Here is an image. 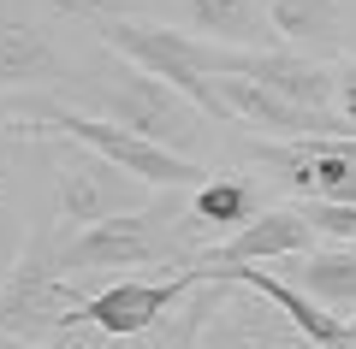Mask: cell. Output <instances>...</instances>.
<instances>
[{
    "label": "cell",
    "instance_id": "1",
    "mask_svg": "<svg viewBox=\"0 0 356 349\" xmlns=\"http://www.w3.org/2000/svg\"><path fill=\"white\" fill-rule=\"evenodd\" d=\"M13 125L24 130V137H72L77 148L102 154L107 166L131 172L137 184H149V189H166V196H178V189L196 196V189L208 184L196 160L161 148V142L137 137V130H125V125H113V119H102V112H77V107H65V101H30V107H18Z\"/></svg>",
    "mask_w": 356,
    "mask_h": 349
},
{
    "label": "cell",
    "instance_id": "2",
    "mask_svg": "<svg viewBox=\"0 0 356 349\" xmlns=\"http://www.w3.org/2000/svg\"><path fill=\"white\" fill-rule=\"evenodd\" d=\"M60 225L36 219L30 225L24 249H18L13 273L0 278V337H18V343H48L54 332L77 325V296L72 284L60 278Z\"/></svg>",
    "mask_w": 356,
    "mask_h": 349
},
{
    "label": "cell",
    "instance_id": "3",
    "mask_svg": "<svg viewBox=\"0 0 356 349\" xmlns=\"http://www.w3.org/2000/svg\"><path fill=\"white\" fill-rule=\"evenodd\" d=\"M89 24L102 30V42H107V48H113L125 65H137V71L161 77L166 89H178V95H184V101H191V107L208 119V125L238 130V119H232V107L220 101L214 77L202 71V42L178 36V30H166V24L125 18V12H89Z\"/></svg>",
    "mask_w": 356,
    "mask_h": 349
},
{
    "label": "cell",
    "instance_id": "4",
    "mask_svg": "<svg viewBox=\"0 0 356 349\" xmlns=\"http://www.w3.org/2000/svg\"><path fill=\"white\" fill-rule=\"evenodd\" d=\"M149 207V184H137L131 172L107 166L89 148H60V196H54V225L60 231H89L107 225L119 213H143Z\"/></svg>",
    "mask_w": 356,
    "mask_h": 349
},
{
    "label": "cell",
    "instance_id": "5",
    "mask_svg": "<svg viewBox=\"0 0 356 349\" xmlns=\"http://www.w3.org/2000/svg\"><path fill=\"white\" fill-rule=\"evenodd\" d=\"M102 119H113V125H125L137 137L161 142V148L184 154V160H191V142L202 130L191 101L178 95V89H166L161 77L137 71V65H113V83L102 89Z\"/></svg>",
    "mask_w": 356,
    "mask_h": 349
},
{
    "label": "cell",
    "instance_id": "6",
    "mask_svg": "<svg viewBox=\"0 0 356 349\" xmlns=\"http://www.w3.org/2000/svg\"><path fill=\"white\" fill-rule=\"evenodd\" d=\"M191 290H208L196 266L191 273H172V278H119V284L83 296L77 320H89L107 337H137V332H154V325L166 320V308H178Z\"/></svg>",
    "mask_w": 356,
    "mask_h": 349
},
{
    "label": "cell",
    "instance_id": "7",
    "mask_svg": "<svg viewBox=\"0 0 356 349\" xmlns=\"http://www.w3.org/2000/svg\"><path fill=\"white\" fill-rule=\"evenodd\" d=\"M315 249H321V231L303 219V207H267L261 219L232 231L226 243L196 249V273H232V266H255V261H303Z\"/></svg>",
    "mask_w": 356,
    "mask_h": 349
},
{
    "label": "cell",
    "instance_id": "8",
    "mask_svg": "<svg viewBox=\"0 0 356 349\" xmlns=\"http://www.w3.org/2000/svg\"><path fill=\"white\" fill-rule=\"evenodd\" d=\"M54 83H65L60 48H54L30 18L0 12V95H18V89H54Z\"/></svg>",
    "mask_w": 356,
    "mask_h": 349
},
{
    "label": "cell",
    "instance_id": "9",
    "mask_svg": "<svg viewBox=\"0 0 356 349\" xmlns=\"http://www.w3.org/2000/svg\"><path fill=\"white\" fill-rule=\"evenodd\" d=\"M202 284H250L255 296H267V302H273V308H280V314H285V320H291V325H297V332H303L315 349H332V343H339V332H344V320H339V314H327L321 302H309L297 284H285V278H280V273H267V266H232V273H202Z\"/></svg>",
    "mask_w": 356,
    "mask_h": 349
},
{
    "label": "cell",
    "instance_id": "10",
    "mask_svg": "<svg viewBox=\"0 0 356 349\" xmlns=\"http://www.w3.org/2000/svg\"><path fill=\"white\" fill-rule=\"evenodd\" d=\"M273 36L285 42L291 53H332L344 48V6L339 0H261Z\"/></svg>",
    "mask_w": 356,
    "mask_h": 349
},
{
    "label": "cell",
    "instance_id": "11",
    "mask_svg": "<svg viewBox=\"0 0 356 349\" xmlns=\"http://www.w3.org/2000/svg\"><path fill=\"white\" fill-rule=\"evenodd\" d=\"M191 18L214 48H243V53H267L273 48V24H267L261 0H191Z\"/></svg>",
    "mask_w": 356,
    "mask_h": 349
},
{
    "label": "cell",
    "instance_id": "12",
    "mask_svg": "<svg viewBox=\"0 0 356 349\" xmlns=\"http://www.w3.org/2000/svg\"><path fill=\"white\" fill-rule=\"evenodd\" d=\"M285 284H297L309 302H321L327 314L356 308V249H315L303 261H285Z\"/></svg>",
    "mask_w": 356,
    "mask_h": 349
},
{
    "label": "cell",
    "instance_id": "13",
    "mask_svg": "<svg viewBox=\"0 0 356 349\" xmlns=\"http://www.w3.org/2000/svg\"><path fill=\"white\" fill-rule=\"evenodd\" d=\"M261 196H255V184L250 178H232V172H220V178H208L202 189L191 196V237L202 231V237H214V231H232V225H250V219H261Z\"/></svg>",
    "mask_w": 356,
    "mask_h": 349
},
{
    "label": "cell",
    "instance_id": "14",
    "mask_svg": "<svg viewBox=\"0 0 356 349\" xmlns=\"http://www.w3.org/2000/svg\"><path fill=\"white\" fill-rule=\"evenodd\" d=\"M208 314H214V296H208V302H191V308L178 314V325H172V337H166V349H208V343H202Z\"/></svg>",
    "mask_w": 356,
    "mask_h": 349
},
{
    "label": "cell",
    "instance_id": "15",
    "mask_svg": "<svg viewBox=\"0 0 356 349\" xmlns=\"http://www.w3.org/2000/svg\"><path fill=\"white\" fill-rule=\"evenodd\" d=\"M332 77H339V101H332V112H339L344 125L356 130V53H350V60H339V65H332Z\"/></svg>",
    "mask_w": 356,
    "mask_h": 349
},
{
    "label": "cell",
    "instance_id": "16",
    "mask_svg": "<svg viewBox=\"0 0 356 349\" xmlns=\"http://www.w3.org/2000/svg\"><path fill=\"white\" fill-rule=\"evenodd\" d=\"M332 349H356V314L344 320V332H339V343H332Z\"/></svg>",
    "mask_w": 356,
    "mask_h": 349
},
{
    "label": "cell",
    "instance_id": "17",
    "mask_svg": "<svg viewBox=\"0 0 356 349\" xmlns=\"http://www.w3.org/2000/svg\"><path fill=\"white\" fill-rule=\"evenodd\" d=\"M339 154L350 160V172H356V137H344V142H339Z\"/></svg>",
    "mask_w": 356,
    "mask_h": 349
},
{
    "label": "cell",
    "instance_id": "18",
    "mask_svg": "<svg viewBox=\"0 0 356 349\" xmlns=\"http://www.w3.org/2000/svg\"><path fill=\"white\" fill-rule=\"evenodd\" d=\"M6 184H13V178H6V166H0V201H6Z\"/></svg>",
    "mask_w": 356,
    "mask_h": 349
},
{
    "label": "cell",
    "instance_id": "19",
    "mask_svg": "<svg viewBox=\"0 0 356 349\" xmlns=\"http://www.w3.org/2000/svg\"><path fill=\"white\" fill-rule=\"evenodd\" d=\"M297 349H315V343H297Z\"/></svg>",
    "mask_w": 356,
    "mask_h": 349
}]
</instances>
